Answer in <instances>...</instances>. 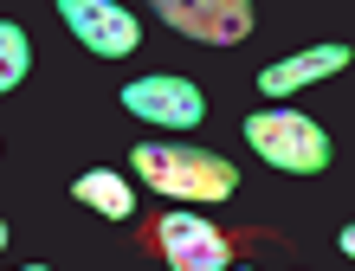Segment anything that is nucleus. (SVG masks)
Here are the masks:
<instances>
[{"label":"nucleus","instance_id":"2","mask_svg":"<svg viewBox=\"0 0 355 271\" xmlns=\"http://www.w3.org/2000/svg\"><path fill=\"white\" fill-rule=\"evenodd\" d=\"M245 142L259 149V161H271V168H284V175H317V168H329V136L310 116H297V110H252Z\"/></svg>","mask_w":355,"mask_h":271},{"label":"nucleus","instance_id":"8","mask_svg":"<svg viewBox=\"0 0 355 271\" xmlns=\"http://www.w3.org/2000/svg\"><path fill=\"white\" fill-rule=\"evenodd\" d=\"M71 194L85 200V207H97V213H110V220H130V213H136V194H130V187H123L110 168L78 175V181H71Z\"/></svg>","mask_w":355,"mask_h":271},{"label":"nucleus","instance_id":"7","mask_svg":"<svg viewBox=\"0 0 355 271\" xmlns=\"http://www.w3.org/2000/svg\"><path fill=\"white\" fill-rule=\"evenodd\" d=\"M343 65H349V46H310V52H297V58H284V65L259 71V91H265V97H291V91L317 85V78L343 71Z\"/></svg>","mask_w":355,"mask_h":271},{"label":"nucleus","instance_id":"5","mask_svg":"<svg viewBox=\"0 0 355 271\" xmlns=\"http://www.w3.org/2000/svg\"><path fill=\"white\" fill-rule=\"evenodd\" d=\"M58 19H65V26L85 39L91 52H103V58L136 52V39H142L136 13H130V7H116V0H58Z\"/></svg>","mask_w":355,"mask_h":271},{"label":"nucleus","instance_id":"9","mask_svg":"<svg viewBox=\"0 0 355 271\" xmlns=\"http://www.w3.org/2000/svg\"><path fill=\"white\" fill-rule=\"evenodd\" d=\"M26 71H33V46H26V33H19L13 19H0V91H13Z\"/></svg>","mask_w":355,"mask_h":271},{"label":"nucleus","instance_id":"10","mask_svg":"<svg viewBox=\"0 0 355 271\" xmlns=\"http://www.w3.org/2000/svg\"><path fill=\"white\" fill-rule=\"evenodd\" d=\"M0 245H7V226H0Z\"/></svg>","mask_w":355,"mask_h":271},{"label":"nucleus","instance_id":"12","mask_svg":"<svg viewBox=\"0 0 355 271\" xmlns=\"http://www.w3.org/2000/svg\"><path fill=\"white\" fill-rule=\"evenodd\" d=\"M226 271H233V265H226Z\"/></svg>","mask_w":355,"mask_h":271},{"label":"nucleus","instance_id":"4","mask_svg":"<svg viewBox=\"0 0 355 271\" xmlns=\"http://www.w3.org/2000/svg\"><path fill=\"white\" fill-rule=\"evenodd\" d=\"M123 110L142 116V123H168V130H194L207 116V97L187 85V78H136V85H123Z\"/></svg>","mask_w":355,"mask_h":271},{"label":"nucleus","instance_id":"1","mask_svg":"<svg viewBox=\"0 0 355 271\" xmlns=\"http://www.w3.org/2000/svg\"><path fill=\"white\" fill-rule=\"evenodd\" d=\"M136 175L155 187V194H175V200H226L239 187L233 161L226 155H207V149H175V142H142L130 155Z\"/></svg>","mask_w":355,"mask_h":271},{"label":"nucleus","instance_id":"3","mask_svg":"<svg viewBox=\"0 0 355 271\" xmlns=\"http://www.w3.org/2000/svg\"><path fill=\"white\" fill-rule=\"evenodd\" d=\"M155 19H168L187 39H207V46H239L252 33V7L245 0H155Z\"/></svg>","mask_w":355,"mask_h":271},{"label":"nucleus","instance_id":"11","mask_svg":"<svg viewBox=\"0 0 355 271\" xmlns=\"http://www.w3.org/2000/svg\"><path fill=\"white\" fill-rule=\"evenodd\" d=\"M26 271H46V265H26Z\"/></svg>","mask_w":355,"mask_h":271},{"label":"nucleus","instance_id":"6","mask_svg":"<svg viewBox=\"0 0 355 271\" xmlns=\"http://www.w3.org/2000/svg\"><path fill=\"white\" fill-rule=\"evenodd\" d=\"M155 239H162L168 271H226V265H233L226 239H220L200 213H162V220H155Z\"/></svg>","mask_w":355,"mask_h":271}]
</instances>
